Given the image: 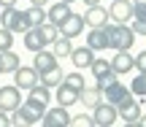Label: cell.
Here are the masks:
<instances>
[{"mask_svg":"<svg viewBox=\"0 0 146 127\" xmlns=\"http://www.w3.org/2000/svg\"><path fill=\"white\" fill-rule=\"evenodd\" d=\"M0 27L8 30L11 35H25V32L30 30L27 22H25V11H19V8H3V14H0Z\"/></svg>","mask_w":146,"mask_h":127,"instance_id":"cell-3","label":"cell"},{"mask_svg":"<svg viewBox=\"0 0 146 127\" xmlns=\"http://www.w3.org/2000/svg\"><path fill=\"white\" fill-rule=\"evenodd\" d=\"M16 68H22L19 54H14V52H0V70H3V73H14Z\"/></svg>","mask_w":146,"mask_h":127,"instance_id":"cell-24","label":"cell"},{"mask_svg":"<svg viewBox=\"0 0 146 127\" xmlns=\"http://www.w3.org/2000/svg\"><path fill=\"white\" fill-rule=\"evenodd\" d=\"M60 3H65V5H70V3H76V0H60Z\"/></svg>","mask_w":146,"mask_h":127,"instance_id":"cell-40","label":"cell"},{"mask_svg":"<svg viewBox=\"0 0 146 127\" xmlns=\"http://www.w3.org/2000/svg\"><path fill=\"white\" fill-rule=\"evenodd\" d=\"M43 114H46V111H41V108H35L33 103L25 100L14 114H11V127H35L43 119Z\"/></svg>","mask_w":146,"mask_h":127,"instance_id":"cell-2","label":"cell"},{"mask_svg":"<svg viewBox=\"0 0 146 127\" xmlns=\"http://www.w3.org/2000/svg\"><path fill=\"white\" fill-rule=\"evenodd\" d=\"M138 127H146V114H141V119H138Z\"/></svg>","mask_w":146,"mask_h":127,"instance_id":"cell-39","label":"cell"},{"mask_svg":"<svg viewBox=\"0 0 146 127\" xmlns=\"http://www.w3.org/2000/svg\"><path fill=\"white\" fill-rule=\"evenodd\" d=\"M78 103H84L87 108H95V106H100V103H103V92H100V87H98V84H89V87H84V89L78 92Z\"/></svg>","mask_w":146,"mask_h":127,"instance_id":"cell-16","label":"cell"},{"mask_svg":"<svg viewBox=\"0 0 146 127\" xmlns=\"http://www.w3.org/2000/svg\"><path fill=\"white\" fill-rule=\"evenodd\" d=\"M62 84H65V87H70L73 92H81L84 87H87V81H84V76L78 73V70H73V73H65Z\"/></svg>","mask_w":146,"mask_h":127,"instance_id":"cell-27","label":"cell"},{"mask_svg":"<svg viewBox=\"0 0 146 127\" xmlns=\"http://www.w3.org/2000/svg\"><path fill=\"white\" fill-rule=\"evenodd\" d=\"M41 127H70V114L68 108H46V114H43V119L38 122Z\"/></svg>","mask_w":146,"mask_h":127,"instance_id":"cell-6","label":"cell"},{"mask_svg":"<svg viewBox=\"0 0 146 127\" xmlns=\"http://www.w3.org/2000/svg\"><path fill=\"white\" fill-rule=\"evenodd\" d=\"M87 49H92V52H103V49H108L106 27H100V30H89V35H87Z\"/></svg>","mask_w":146,"mask_h":127,"instance_id":"cell-20","label":"cell"},{"mask_svg":"<svg viewBox=\"0 0 146 127\" xmlns=\"http://www.w3.org/2000/svg\"><path fill=\"white\" fill-rule=\"evenodd\" d=\"M30 68L41 76V73H46V70L57 68V57H54L52 52H46V49H43V52H38L35 57H33V65H30Z\"/></svg>","mask_w":146,"mask_h":127,"instance_id":"cell-15","label":"cell"},{"mask_svg":"<svg viewBox=\"0 0 146 127\" xmlns=\"http://www.w3.org/2000/svg\"><path fill=\"white\" fill-rule=\"evenodd\" d=\"M11 46H14V35L0 27V52H11Z\"/></svg>","mask_w":146,"mask_h":127,"instance_id":"cell-32","label":"cell"},{"mask_svg":"<svg viewBox=\"0 0 146 127\" xmlns=\"http://www.w3.org/2000/svg\"><path fill=\"white\" fill-rule=\"evenodd\" d=\"M27 103H33L35 108H41V111H46L49 108V103H52V92L46 89V87H33L30 89V97H27Z\"/></svg>","mask_w":146,"mask_h":127,"instance_id":"cell-18","label":"cell"},{"mask_svg":"<svg viewBox=\"0 0 146 127\" xmlns=\"http://www.w3.org/2000/svg\"><path fill=\"white\" fill-rule=\"evenodd\" d=\"M25 22H27V27H30V30H35V27H41L43 22H46V11L30 5V8L25 11Z\"/></svg>","mask_w":146,"mask_h":127,"instance_id":"cell-25","label":"cell"},{"mask_svg":"<svg viewBox=\"0 0 146 127\" xmlns=\"http://www.w3.org/2000/svg\"><path fill=\"white\" fill-rule=\"evenodd\" d=\"M57 30H60V38H68V41H70V38H76V35H81V30H84V16L81 14H70Z\"/></svg>","mask_w":146,"mask_h":127,"instance_id":"cell-11","label":"cell"},{"mask_svg":"<svg viewBox=\"0 0 146 127\" xmlns=\"http://www.w3.org/2000/svg\"><path fill=\"white\" fill-rule=\"evenodd\" d=\"M108 19L114 24H130L133 22V5L127 0H114L108 8Z\"/></svg>","mask_w":146,"mask_h":127,"instance_id":"cell-7","label":"cell"},{"mask_svg":"<svg viewBox=\"0 0 146 127\" xmlns=\"http://www.w3.org/2000/svg\"><path fill=\"white\" fill-rule=\"evenodd\" d=\"M89 70H92L95 84H98L100 89H103L108 81H114V79H116V76L111 73V62H108V60H98V57H95V62H92V68H89Z\"/></svg>","mask_w":146,"mask_h":127,"instance_id":"cell-9","label":"cell"},{"mask_svg":"<svg viewBox=\"0 0 146 127\" xmlns=\"http://www.w3.org/2000/svg\"><path fill=\"white\" fill-rule=\"evenodd\" d=\"M70 52H73V46H70V41H68V38H57V41L52 43V54H54L57 60L70 57Z\"/></svg>","mask_w":146,"mask_h":127,"instance_id":"cell-26","label":"cell"},{"mask_svg":"<svg viewBox=\"0 0 146 127\" xmlns=\"http://www.w3.org/2000/svg\"><path fill=\"white\" fill-rule=\"evenodd\" d=\"M122 127H138V122H133V124H122Z\"/></svg>","mask_w":146,"mask_h":127,"instance_id":"cell-41","label":"cell"},{"mask_svg":"<svg viewBox=\"0 0 146 127\" xmlns=\"http://www.w3.org/2000/svg\"><path fill=\"white\" fill-rule=\"evenodd\" d=\"M84 24H89L92 30H100V27H106V24H108V8H103V5L87 8V14H84Z\"/></svg>","mask_w":146,"mask_h":127,"instance_id":"cell-14","label":"cell"},{"mask_svg":"<svg viewBox=\"0 0 146 127\" xmlns=\"http://www.w3.org/2000/svg\"><path fill=\"white\" fill-rule=\"evenodd\" d=\"M127 89H130L133 97H146V73H138L135 79L130 81V87H127Z\"/></svg>","mask_w":146,"mask_h":127,"instance_id":"cell-28","label":"cell"},{"mask_svg":"<svg viewBox=\"0 0 146 127\" xmlns=\"http://www.w3.org/2000/svg\"><path fill=\"white\" fill-rule=\"evenodd\" d=\"M19 106H22V92L16 89L14 84H8V87H0V111L11 116V114H14Z\"/></svg>","mask_w":146,"mask_h":127,"instance_id":"cell-5","label":"cell"},{"mask_svg":"<svg viewBox=\"0 0 146 127\" xmlns=\"http://www.w3.org/2000/svg\"><path fill=\"white\" fill-rule=\"evenodd\" d=\"M62 79H65V73H62V68H52V70H46V73H41L38 76V84L41 87H46V89H52V87H60L62 84Z\"/></svg>","mask_w":146,"mask_h":127,"instance_id":"cell-21","label":"cell"},{"mask_svg":"<svg viewBox=\"0 0 146 127\" xmlns=\"http://www.w3.org/2000/svg\"><path fill=\"white\" fill-rule=\"evenodd\" d=\"M84 5L87 8H95V5H100V0H84Z\"/></svg>","mask_w":146,"mask_h":127,"instance_id":"cell-38","label":"cell"},{"mask_svg":"<svg viewBox=\"0 0 146 127\" xmlns=\"http://www.w3.org/2000/svg\"><path fill=\"white\" fill-rule=\"evenodd\" d=\"M0 76H3V70H0Z\"/></svg>","mask_w":146,"mask_h":127,"instance_id":"cell-42","label":"cell"},{"mask_svg":"<svg viewBox=\"0 0 146 127\" xmlns=\"http://www.w3.org/2000/svg\"><path fill=\"white\" fill-rule=\"evenodd\" d=\"M70 127H98L92 119V114H78V116H70Z\"/></svg>","mask_w":146,"mask_h":127,"instance_id":"cell-30","label":"cell"},{"mask_svg":"<svg viewBox=\"0 0 146 127\" xmlns=\"http://www.w3.org/2000/svg\"><path fill=\"white\" fill-rule=\"evenodd\" d=\"M0 8H16V0H0Z\"/></svg>","mask_w":146,"mask_h":127,"instance_id":"cell-36","label":"cell"},{"mask_svg":"<svg viewBox=\"0 0 146 127\" xmlns=\"http://www.w3.org/2000/svg\"><path fill=\"white\" fill-rule=\"evenodd\" d=\"M92 119H95V124H98V127H111L116 119H119V114H116L114 106H108V103H100V106L92 108Z\"/></svg>","mask_w":146,"mask_h":127,"instance_id":"cell-8","label":"cell"},{"mask_svg":"<svg viewBox=\"0 0 146 127\" xmlns=\"http://www.w3.org/2000/svg\"><path fill=\"white\" fill-rule=\"evenodd\" d=\"M116 114H119V119L125 124H133V122H138V119H141V103L135 100V97H130V100H125L122 103L119 108H116Z\"/></svg>","mask_w":146,"mask_h":127,"instance_id":"cell-13","label":"cell"},{"mask_svg":"<svg viewBox=\"0 0 146 127\" xmlns=\"http://www.w3.org/2000/svg\"><path fill=\"white\" fill-rule=\"evenodd\" d=\"M78 103V92H73L70 87H65V84H60L57 87V106L60 108H70V106H76Z\"/></svg>","mask_w":146,"mask_h":127,"instance_id":"cell-23","label":"cell"},{"mask_svg":"<svg viewBox=\"0 0 146 127\" xmlns=\"http://www.w3.org/2000/svg\"><path fill=\"white\" fill-rule=\"evenodd\" d=\"M0 127H11V116L0 111Z\"/></svg>","mask_w":146,"mask_h":127,"instance_id":"cell-35","label":"cell"},{"mask_svg":"<svg viewBox=\"0 0 146 127\" xmlns=\"http://www.w3.org/2000/svg\"><path fill=\"white\" fill-rule=\"evenodd\" d=\"M108 62H111V73L114 76H125V73H130L135 68V57L130 52H116V57L108 60Z\"/></svg>","mask_w":146,"mask_h":127,"instance_id":"cell-12","label":"cell"},{"mask_svg":"<svg viewBox=\"0 0 146 127\" xmlns=\"http://www.w3.org/2000/svg\"><path fill=\"white\" fill-rule=\"evenodd\" d=\"M135 70H138V73H146V52H141L135 57Z\"/></svg>","mask_w":146,"mask_h":127,"instance_id":"cell-34","label":"cell"},{"mask_svg":"<svg viewBox=\"0 0 146 127\" xmlns=\"http://www.w3.org/2000/svg\"><path fill=\"white\" fill-rule=\"evenodd\" d=\"M38 32H41V38H43V43H46V46H52V43L60 38V30H57L54 24H49V22H43V24L38 27Z\"/></svg>","mask_w":146,"mask_h":127,"instance_id":"cell-29","label":"cell"},{"mask_svg":"<svg viewBox=\"0 0 146 127\" xmlns=\"http://www.w3.org/2000/svg\"><path fill=\"white\" fill-rule=\"evenodd\" d=\"M133 19H141L146 22V0H133Z\"/></svg>","mask_w":146,"mask_h":127,"instance_id":"cell-31","label":"cell"},{"mask_svg":"<svg viewBox=\"0 0 146 127\" xmlns=\"http://www.w3.org/2000/svg\"><path fill=\"white\" fill-rule=\"evenodd\" d=\"M100 92H103V103H108V106H114V108H119L125 100H130V97H133V95H130V89H127V87L122 84L119 79L108 81V84H106Z\"/></svg>","mask_w":146,"mask_h":127,"instance_id":"cell-4","label":"cell"},{"mask_svg":"<svg viewBox=\"0 0 146 127\" xmlns=\"http://www.w3.org/2000/svg\"><path fill=\"white\" fill-rule=\"evenodd\" d=\"M130 30H133V35H146V22H141V19H133L130 22Z\"/></svg>","mask_w":146,"mask_h":127,"instance_id":"cell-33","label":"cell"},{"mask_svg":"<svg viewBox=\"0 0 146 127\" xmlns=\"http://www.w3.org/2000/svg\"><path fill=\"white\" fill-rule=\"evenodd\" d=\"M46 3H49V0H30V5H35V8H43Z\"/></svg>","mask_w":146,"mask_h":127,"instance_id":"cell-37","label":"cell"},{"mask_svg":"<svg viewBox=\"0 0 146 127\" xmlns=\"http://www.w3.org/2000/svg\"><path fill=\"white\" fill-rule=\"evenodd\" d=\"M106 35H108V49L114 52H130V46L135 43L130 24H106Z\"/></svg>","mask_w":146,"mask_h":127,"instance_id":"cell-1","label":"cell"},{"mask_svg":"<svg viewBox=\"0 0 146 127\" xmlns=\"http://www.w3.org/2000/svg\"><path fill=\"white\" fill-rule=\"evenodd\" d=\"M70 14H73V11H70V5H65V3H54L52 8L46 11V22H49V24H54V27H60V24H62V22L68 19Z\"/></svg>","mask_w":146,"mask_h":127,"instance_id":"cell-19","label":"cell"},{"mask_svg":"<svg viewBox=\"0 0 146 127\" xmlns=\"http://www.w3.org/2000/svg\"><path fill=\"white\" fill-rule=\"evenodd\" d=\"M70 60H73V65H76V70L92 68L95 52H92V49H87V46H78V49H73V52H70Z\"/></svg>","mask_w":146,"mask_h":127,"instance_id":"cell-17","label":"cell"},{"mask_svg":"<svg viewBox=\"0 0 146 127\" xmlns=\"http://www.w3.org/2000/svg\"><path fill=\"white\" fill-rule=\"evenodd\" d=\"M14 87H16L19 92H22V89L30 92L33 87H38V73H35L33 68H16V70H14Z\"/></svg>","mask_w":146,"mask_h":127,"instance_id":"cell-10","label":"cell"},{"mask_svg":"<svg viewBox=\"0 0 146 127\" xmlns=\"http://www.w3.org/2000/svg\"><path fill=\"white\" fill-rule=\"evenodd\" d=\"M22 41H25V49H30L33 54H38V52H43V49H46V43H43L38 27H35V30H27L25 35H22Z\"/></svg>","mask_w":146,"mask_h":127,"instance_id":"cell-22","label":"cell"}]
</instances>
